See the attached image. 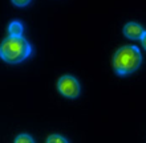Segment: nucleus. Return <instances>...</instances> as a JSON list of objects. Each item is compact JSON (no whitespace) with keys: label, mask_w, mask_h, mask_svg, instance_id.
<instances>
[{"label":"nucleus","mask_w":146,"mask_h":143,"mask_svg":"<svg viewBox=\"0 0 146 143\" xmlns=\"http://www.w3.org/2000/svg\"><path fill=\"white\" fill-rule=\"evenodd\" d=\"M57 88H58V92L62 96L68 97V98H77L80 96V92H81L78 80L76 77L70 76V74H64L62 77L58 78Z\"/></svg>","instance_id":"3"},{"label":"nucleus","mask_w":146,"mask_h":143,"mask_svg":"<svg viewBox=\"0 0 146 143\" xmlns=\"http://www.w3.org/2000/svg\"><path fill=\"white\" fill-rule=\"evenodd\" d=\"M141 41H142V45H143V48L146 49V32H145V35L142 36V39H141Z\"/></svg>","instance_id":"9"},{"label":"nucleus","mask_w":146,"mask_h":143,"mask_svg":"<svg viewBox=\"0 0 146 143\" xmlns=\"http://www.w3.org/2000/svg\"><path fill=\"white\" fill-rule=\"evenodd\" d=\"M23 31L24 27L20 21H12L8 27V32H9V36H15V37H21L23 36Z\"/></svg>","instance_id":"5"},{"label":"nucleus","mask_w":146,"mask_h":143,"mask_svg":"<svg viewBox=\"0 0 146 143\" xmlns=\"http://www.w3.org/2000/svg\"><path fill=\"white\" fill-rule=\"evenodd\" d=\"M142 62V54L135 45H123L114 53L113 68L119 76H126L139 68Z\"/></svg>","instance_id":"1"},{"label":"nucleus","mask_w":146,"mask_h":143,"mask_svg":"<svg viewBox=\"0 0 146 143\" xmlns=\"http://www.w3.org/2000/svg\"><path fill=\"white\" fill-rule=\"evenodd\" d=\"M15 143H35V140L28 134H20L15 138Z\"/></svg>","instance_id":"7"},{"label":"nucleus","mask_w":146,"mask_h":143,"mask_svg":"<svg viewBox=\"0 0 146 143\" xmlns=\"http://www.w3.org/2000/svg\"><path fill=\"white\" fill-rule=\"evenodd\" d=\"M12 3L15 4V5H19V7H24V5H28V4L31 3L29 0H23V1H19V0H13Z\"/></svg>","instance_id":"8"},{"label":"nucleus","mask_w":146,"mask_h":143,"mask_svg":"<svg viewBox=\"0 0 146 143\" xmlns=\"http://www.w3.org/2000/svg\"><path fill=\"white\" fill-rule=\"evenodd\" d=\"M46 143H69L66 140V138H64L62 135H58V134H52L46 138Z\"/></svg>","instance_id":"6"},{"label":"nucleus","mask_w":146,"mask_h":143,"mask_svg":"<svg viewBox=\"0 0 146 143\" xmlns=\"http://www.w3.org/2000/svg\"><path fill=\"white\" fill-rule=\"evenodd\" d=\"M31 53V44L23 36L21 37L8 36L0 47V57L8 64H19L24 61Z\"/></svg>","instance_id":"2"},{"label":"nucleus","mask_w":146,"mask_h":143,"mask_svg":"<svg viewBox=\"0 0 146 143\" xmlns=\"http://www.w3.org/2000/svg\"><path fill=\"white\" fill-rule=\"evenodd\" d=\"M145 32L146 31L142 28V25L138 23H134V21L125 24V27H123V35L131 40H137V39L141 40L142 36L145 35Z\"/></svg>","instance_id":"4"}]
</instances>
